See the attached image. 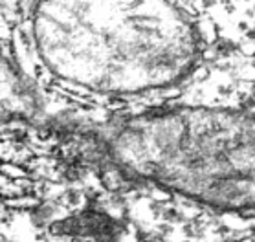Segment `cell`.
<instances>
[{
  "label": "cell",
  "mask_w": 255,
  "mask_h": 242,
  "mask_svg": "<svg viewBox=\"0 0 255 242\" xmlns=\"http://www.w3.org/2000/svg\"><path fill=\"white\" fill-rule=\"evenodd\" d=\"M31 26L52 74L103 94L171 87L200 53L193 20L171 2H41Z\"/></svg>",
  "instance_id": "6da1fadb"
},
{
  "label": "cell",
  "mask_w": 255,
  "mask_h": 242,
  "mask_svg": "<svg viewBox=\"0 0 255 242\" xmlns=\"http://www.w3.org/2000/svg\"><path fill=\"white\" fill-rule=\"evenodd\" d=\"M122 174L221 211H255V112L173 107L96 132Z\"/></svg>",
  "instance_id": "7a4b0ae2"
},
{
  "label": "cell",
  "mask_w": 255,
  "mask_h": 242,
  "mask_svg": "<svg viewBox=\"0 0 255 242\" xmlns=\"http://www.w3.org/2000/svg\"><path fill=\"white\" fill-rule=\"evenodd\" d=\"M2 107L4 116H31L35 112V98L18 70L2 59Z\"/></svg>",
  "instance_id": "3957f363"
},
{
  "label": "cell",
  "mask_w": 255,
  "mask_h": 242,
  "mask_svg": "<svg viewBox=\"0 0 255 242\" xmlns=\"http://www.w3.org/2000/svg\"><path fill=\"white\" fill-rule=\"evenodd\" d=\"M61 230L66 231L68 235L76 233V235H87L92 237V239H99V241H107L109 237L116 235V224L109 217L92 213L76 217L74 222L61 224Z\"/></svg>",
  "instance_id": "277c9868"
}]
</instances>
